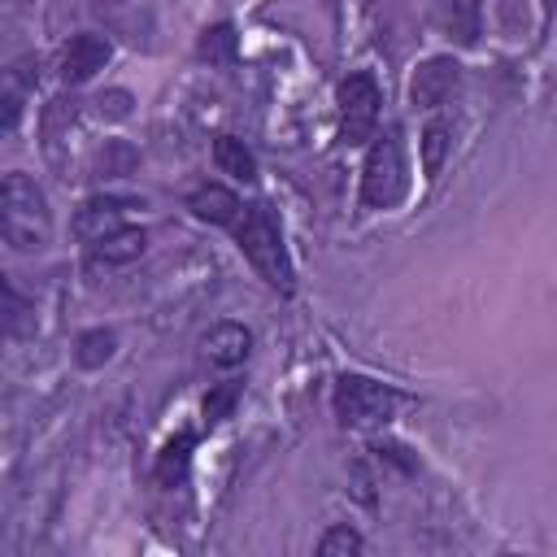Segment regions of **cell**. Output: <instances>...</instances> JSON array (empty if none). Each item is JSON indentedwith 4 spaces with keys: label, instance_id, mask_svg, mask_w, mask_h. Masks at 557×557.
Instances as JSON below:
<instances>
[{
    "label": "cell",
    "instance_id": "obj_1",
    "mask_svg": "<svg viewBox=\"0 0 557 557\" xmlns=\"http://www.w3.org/2000/svg\"><path fill=\"white\" fill-rule=\"evenodd\" d=\"M231 235L239 244V252L252 261V270L274 287V292H292L296 274H292V257L283 244V226L274 218V209L265 200H252L239 209V218L231 222Z\"/></svg>",
    "mask_w": 557,
    "mask_h": 557
},
{
    "label": "cell",
    "instance_id": "obj_2",
    "mask_svg": "<svg viewBox=\"0 0 557 557\" xmlns=\"http://www.w3.org/2000/svg\"><path fill=\"white\" fill-rule=\"evenodd\" d=\"M0 231L13 252H39L52 239L48 200L35 187V178H26L17 170L4 174V183H0Z\"/></svg>",
    "mask_w": 557,
    "mask_h": 557
},
{
    "label": "cell",
    "instance_id": "obj_3",
    "mask_svg": "<svg viewBox=\"0 0 557 557\" xmlns=\"http://www.w3.org/2000/svg\"><path fill=\"white\" fill-rule=\"evenodd\" d=\"M405 187H409V174H405L400 126H387L383 135H374V144L366 152V165H361V205L392 209V205H400Z\"/></svg>",
    "mask_w": 557,
    "mask_h": 557
},
{
    "label": "cell",
    "instance_id": "obj_4",
    "mask_svg": "<svg viewBox=\"0 0 557 557\" xmlns=\"http://www.w3.org/2000/svg\"><path fill=\"white\" fill-rule=\"evenodd\" d=\"M331 405H335V418H339L344 426H379V422H387V418L396 413L400 396H396L387 383H374V379H366V374H344V379L335 383Z\"/></svg>",
    "mask_w": 557,
    "mask_h": 557
},
{
    "label": "cell",
    "instance_id": "obj_5",
    "mask_svg": "<svg viewBox=\"0 0 557 557\" xmlns=\"http://www.w3.org/2000/svg\"><path fill=\"white\" fill-rule=\"evenodd\" d=\"M379 104H383L379 83H374L366 70L348 74V78L339 83V139H344V144H366V139H374Z\"/></svg>",
    "mask_w": 557,
    "mask_h": 557
},
{
    "label": "cell",
    "instance_id": "obj_6",
    "mask_svg": "<svg viewBox=\"0 0 557 557\" xmlns=\"http://www.w3.org/2000/svg\"><path fill=\"white\" fill-rule=\"evenodd\" d=\"M457 83H461V65H457L453 57H431V61H422V65L413 70V78H409V100H413L418 109H440V104L457 91Z\"/></svg>",
    "mask_w": 557,
    "mask_h": 557
},
{
    "label": "cell",
    "instance_id": "obj_7",
    "mask_svg": "<svg viewBox=\"0 0 557 557\" xmlns=\"http://www.w3.org/2000/svg\"><path fill=\"white\" fill-rule=\"evenodd\" d=\"M109 57H113V48H109L104 35H74L61 48V78L65 83H87L96 70H104Z\"/></svg>",
    "mask_w": 557,
    "mask_h": 557
},
{
    "label": "cell",
    "instance_id": "obj_8",
    "mask_svg": "<svg viewBox=\"0 0 557 557\" xmlns=\"http://www.w3.org/2000/svg\"><path fill=\"white\" fill-rule=\"evenodd\" d=\"M126 209H131V200L96 196V200L78 205V213H74V235H78L83 244H96V239H104V235L122 231V213H126Z\"/></svg>",
    "mask_w": 557,
    "mask_h": 557
},
{
    "label": "cell",
    "instance_id": "obj_9",
    "mask_svg": "<svg viewBox=\"0 0 557 557\" xmlns=\"http://www.w3.org/2000/svg\"><path fill=\"white\" fill-rule=\"evenodd\" d=\"M187 209H191L200 222H213V226H226V231H231V222L239 218L244 200H239L231 187H222V183H205V187H196V191L187 196Z\"/></svg>",
    "mask_w": 557,
    "mask_h": 557
},
{
    "label": "cell",
    "instance_id": "obj_10",
    "mask_svg": "<svg viewBox=\"0 0 557 557\" xmlns=\"http://www.w3.org/2000/svg\"><path fill=\"white\" fill-rule=\"evenodd\" d=\"M144 244H148V235L139 226H122V231L87 244V261L91 265H126V261H135L144 252Z\"/></svg>",
    "mask_w": 557,
    "mask_h": 557
},
{
    "label": "cell",
    "instance_id": "obj_11",
    "mask_svg": "<svg viewBox=\"0 0 557 557\" xmlns=\"http://www.w3.org/2000/svg\"><path fill=\"white\" fill-rule=\"evenodd\" d=\"M248 344H252V335H248L239 322H218V326L205 335V357H209L213 366L231 370V366H239V361L248 357Z\"/></svg>",
    "mask_w": 557,
    "mask_h": 557
},
{
    "label": "cell",
    "instance_id": "obj_12",
    "mask_svg": "<svg viewBox=\"0 0 557 557\" xmlns=\"http://www.w3.org/2000/svg\"><path fill=\"white\" fill-rule=\"evenodd\" d=\"M479 0H440V9H435V22H440V30L448 35V39H457V44H474L479 39Z\"/></svg>",
    "mask_w": 557,
    "mask_h": 557
},
{
    "label": "cell",
    "instance_id": "obj_13",
    "mask_svg": "<svg viewBox=\"0 0 557 557\" xmlns=\"http://www.w3.org/2000/svg\"><path fill=\"white\" fill-rule=\"evenodd\" d=\"M213 161H218V170L222 174H231V178H239V183H252L257 178V157L244 148V139H235V135H222L218 144H213Z\"/></svg>",
    "mask_w": 557,
    "mask_h": 557
},
{
    "label": "cell",
    "instance_id": "obj_14",
    "mask_svg": "<svg viewBox=\"0 0 557 557\" xmlns=\"http://www.w3.org/2000/svg\"><path fill=\"white\" fill-rule=\"evenodd\" d=\"M191 448H196V435L191 431H178L165 448H161V457H157V483H165V487H174L183 474H187V461H191Z\"/></svg>",
    "mask_w": 557,
    "mask_h": 557
},
{
    "label": "cell",
    "instance_id": "obj_15",
    "mask_svg": "<svg viewBox=\"0 0 557 557\" xmlns=\"http://www.w3.org/2000/svg\"><path fill=\"white\" fill-rule=\"evenodd\" d=\"M235 52H239V44H235V26H231V22H218V26H209V30L200 35V57H205V61H213V65H235Z\"/></svg>",
    "mask_w": 557,
    "mask_h": 557
},
{
    "label": "cell",
    "instance_id": "obj_16",
    "mask_svg": "<svg viewBox=\"0 0 557 557\" xmlns=\"http://www.w3.org/2000/svg\"><path fill=\"white\" fill-rule=\"evenodd\" d=\"M448 144H453V122L435 117L426 131H422V170L426 174H440L444 157H448Z\"/></svg>",
    "mask_w": 557,
    "mask_h": 557
},
{
    "label": "cell",
    "instance_id": "obj_17",
    "mask_svg": "<svg viewBox=\"0 0 557 557\" xmlns=\"http://www.w3.org/2000/svg\"><path fill=\"white\" fill-rule=\"evenodd\" d=\"M113 331H87V335H78V366H87V370H96V366H104L109 357H113Z\"/></svg>",
    "mask_w": 557,
    "mask_h": 557
},
{
    "label": "cell",
    "instance_id": "obj_18",
    "mask_svg": "<svg viewBox=\"0 0 557 557\" xmlns=\"http://www.w3.org/2000/svg\"><path fill=\"white\" fill-rule=\"evenodd\" d=\"M239 383L235 379H226V383H218L209 396H205V418L209 422H222V418H231V409H235V400H239Z\"/></svg>",
    "mask_w": 557,
    "mask_h": 557
},
{
    "label": "cell",
    "instance_id": "obj_19",
    "mask_svg": "<svg viewBox=\"0 0 557 557\" xmlns=\"http://www.w3.org/2000/svg\"><path fill=\"white\" fill-rule=\"evenodd\" d=\"M366 548V540L352 531V527H331L322 540H318V553L322 557H335V553H361Z\"/></svg>",
    "mask_w": 557,
    "mask_h": 557
},
{
    "label": "cell",
    "instance_id": "obj_20",
    "mask_svg": "<svg viewBox=\"0 0 557 557\" xmlns=\"http://www.w3.org/2000/svg\"><path fill=\"white\" fill-rule=\"evenodd\" d=\"M544 4H553V0H544Z\"/></svg>",
    "mask_w": 557,
    "mask_h": 557
}]
</instances>
